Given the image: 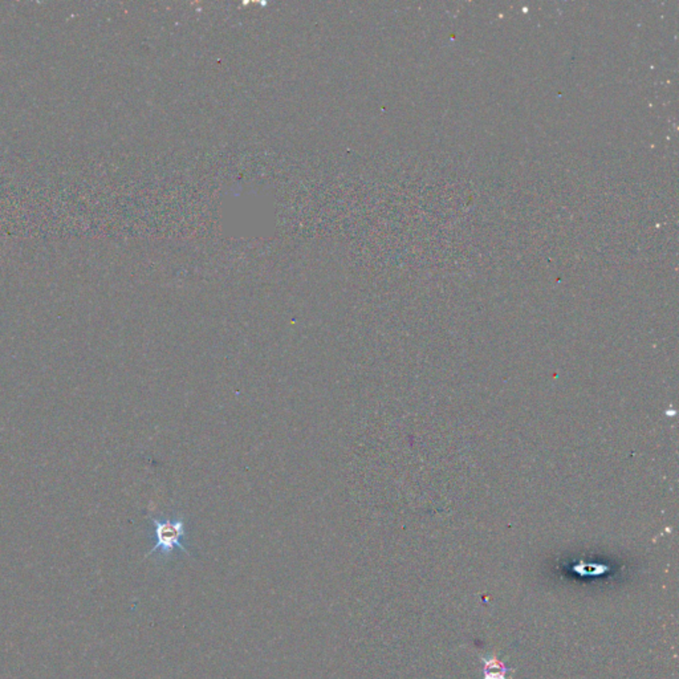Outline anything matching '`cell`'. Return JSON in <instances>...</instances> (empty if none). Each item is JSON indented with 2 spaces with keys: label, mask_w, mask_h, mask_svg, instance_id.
<instances>
[{
  "label": "cell",
  "mask_w": 679,
  "mask_h": 679,
  "mask_svg": "<svg viewBox=\"0 0 679 679\" xmlns=\"http://www.w3.org/2000/svg\"><path fill=\"white\" fill-rule=\"evenodd\" d=\"M152 522L154 524L155 546L150 549L146 558L158 551L162 555H170L176 548H179L181 551L186 552L188 555L187 548L182 544V539L186 535V523L184 517L174 519V520H170V519L160 520V519L152 517Z\"/></svg>",
  "instance_id": "cell-1"
},
{
  "label": "cell",
  "mask_w": 679,
  "mask_h": 679,
  "mask_svg": "<svg viewBox=\"0 0 679 679\" xmlns=\"http://www.w3.org/2000/svg\"><path fill=\"white\" fill-rule=\"evenodd\" d=\"M484 662V678L483 679H507L505 673L508 668H505L502 661L496 658H483Z\"/></svg>",
  "instance_id": "cell-2"
}]
</instances>
